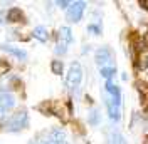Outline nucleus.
<instances>
[{
	"instance_id": "nucleus-1",
	"label": "nucleus",
	"mask_w": 148,
	"mask_h": 144,
	"mask_svg": "<svg viewBox=\"0 0 148 144\" xmlns=\"http://www.w3.org/2000/svg\"><path fill=\"white\" fill-rule=\"evenodd\" d=\"M29 124V116H27V111H18L15 114H12L10 117H7L3 121V131L7 132H18L22 129H25Z\"/></svg>"
},
{
	"instance_id": "nucleus-2",
	"label": "nucleus",
	"mask_w": 148,
	"mask_h": 144,
	"mask_svg": "<svg viewBox=\"0 0 148 144\" xmlns=\"http://www.w3.org/2000/svg\"><path fill=\"white\" fill-rule=\"evenodd\" d=\"M83 81V67L79 62H73L66 74V86L69 90H74Z\"/></svg>"
},
{
	"instance_id": "nucleus-3",
	"label": "nucleus",
	"mask_w": 148,
	"mask_h": 144,
	"mask_svg": "<svg viewBox=\"0 0 148 144\" xmlns=\"http://www.w3.org/2000/svg\"><path fill=\"white\" fill-rule=\"evenodd\" d=\"M73 42V32L69 27H61L57 34V45H56V54H66L67 45Z\"/></svg>"
},
{
	"instance_id": "nucleus-4",
	"label": "nucleus",
	"mask_w": 148,
	"mask_h": 144,
	"mask_svg": "<svg viewBox=\"0 0 148 144\" xmlns=\"http://www.w3.org/2000/svg\"><path fill=\"white\" fill-rule=\"evenodd\" d=\"M86 9V2H73L67 7V20L69 22H79Z\"/></svg>"
},
{
	"instance_id": "nucleus-5",
	"label": "nucleus",
	"mask_w": 148,
	"mask_h": 144,
	"mask_svg": "<svg viewBox=\"0 0 148 144\" xmlns=\"http://www.w3.org/2000/svg\"><path fill=\"white\" fill-rule=\"evenodd\" d=\"M94 60L101 67H110V64L113 62V52H111V49H108V47L98 49L96 55H94Z\"/></svg>"
},
{
	"instance_id": "nucleus-6",
	"label": "nucleus",
	"mask_w": 148,
	"mask_h": 144,
	"mask_svg": "<svg viewBox=\"0 0 148 144\" xmlns=\"http://www.w3.org/2000/svg\"><path fill=\"white\" fill-rule=\"evenodd\" d=\"M106 109H108V116H110L111 121H120V101L108 97L106 99Z\"/></svg>"
},
{
	"instance_id": "nucleus-7",
	"label": "nucleus",
	"mask_w": 148,
	"mask_h": 144,
	"mask_svg": "<svg viewBox=\"0 0 148 144\" xmlns=\"http://www.w3.org/2000/svg\"><path fill=\"white\" fill-rule=\"evenodd\" d=\"M15 106V99L9 92H0V114L7 112Z\"/></svg>"
},
{
	"instance_id": "nucleus-8",
	"label": "nucleus",
	"mask_w": 148,
	"mask_h": 144,
	"mask_svg": "<svg viewBox=\"0 0 148 144\" xmlns=\"http://www.w3.org/2000/svg\"><path fill=\"white\" fill-rule=\"evenodd\" d=\"M5 20H9V22H22L24 20V12L18 9V7H12L5 14Z\"/></svg>"
},
{
	"instance_id": "nucleus-9",
	"label": "nucleus",
	"mask_w": 148,
	"mask_h": 144,
	"mask_svg": "<svg viewBox=\"0 0 148 144\" xmlns=\"http://www.w3.org/2000/svg\"><path fill=\"white\" fill-rule=\"evenodd\" d=\"M2 47V50H5V52H9L12 54L14 57H17L18 60H24L27 54H25V50H22V49H17V47H12V45H0Z\"/></svg>"
},
{
	"instance_id": "nucleus-10",
	"label": "nucleus",
	"mask_w": 148,
	"mask_h": 144,
	"mask_svg": "<svg viewBox=\"0 0 148 144\" xmlns=\"http://www.w3.org/2000/svg\"><path fill=\"white\" fill-rule=\"evenodd\" d=\"M32 35L36 37L39 42H47V40H49V32H47V29L44 27V25H39V27L34 29Z\"/></svg>"
},
{
	"instance_id": "nucleus-11",
	"label": "nucleus",
	"mask_w": 148,
	"mask_h": 144,
	"mask_svg": "<svg viewBox=\"0 0 148 144\" xmlns=\"http://www.w3.org/2000/svg\"><path fill=\"white\" fill-rule=\"evenodd\" d=\"M104 87H106V92L110 94L113 99H116V101L121 99V92H120V89H118V86H114L111 81H106V86H104ZM120 102H121V101H120Z\"/></svg>"
},
{
	"instance_id": "nucleus-12",
	"label": "nucleus",
	"mask_w": 148,
	"mask_h": 144,
	"mask_svg": "<svg viewBox=\"0 0 148 144\" xmlns=\"http://www.w3.org/2000/svg\"><path fill=\"white\" fill-rule=\"evenodd\" d=\"M114 74H116V69H114L113 65H110V67H101V75L106 81H111Z\"/></svg>"
},
{
	"instance_id": "nucleus-13",
	"label": "nucleus",
	"mask_w": 148,
	"mask_h": 144,
	"mask_svg": "<svg viewBox=\"0 0 148 144\" xmlns=\"http://www.w3.org/2000/svg\"><path fill=\"white\" fill-rule=\"evenodd\" d=\"M51 69H52V74L61 75L62 71H64V64H62V60H52L51 62Z\"/></svg>"
},
{
	"instance_id": "nucleus-14",
	"label": "nucleus",
	"mask_w": 148,
	"mask_h": 144,
	"mask_svg": "<svg viewBox=\"0 0 148 144\" xmlns=\"http://www.w3.org/2000/svg\"><path fill=\"white\" fill-rule=\"evenodd\" d=\"M99 121H101V117H99V112L94 109V111H91V114H89V124H92V126H98L99 124Z\"/></svg>"
},
{
	"instance_id": "nucleus-15",
	"label": "nucleus",
	"mask_w": 148,
	"mask_h": 144,
	"mask_svg": "<svg viewBox=\"0 0 148 144\" xmlns=\"http://www.w3.org/2000/svg\"><path fill=\"white\" fill-rule=\"evenodd\" d=\"M110 144H126V141H125V137H123L120 132H113V134H111V143Z\"/></svg>"
},
{
	"instance_id": "nucleus-16",
	"label": "nucleus",
	"mask_w": 148,
	"mask_h": 144,
	"mask_svg": "<svg viewBox=\"0 0 148 144\" xmlns=\"http://www.w3.org/2000/svg\"><path fill=\"white\" fill-rule=\"evenodd\" d=\"M88 32L99 35V34H101V27H99V25H96V24H89V25H88Z\"/></svg>"
},
{
	"instance_id": "nucleus-17",
	"label": "nucleus",
	"mask_w": 148,
	"mask_h": 144,
	"mask_svg": "<svg viewBox=\"0 0 148 144\" xmlns=\"http://www.w3.org/2000/svg\"><path fill=\"white\" fill-rule=\"evenodd\" d=\"M9 69H10L9 62H5V60H2V59H0V75H2V74H5Z\"/></svg>"
},
{
	"instance_id": "nucleus-18",
	"label": "nucleus",
	"mask_w": 148,
	"mask_h": 144,
	"mask_svg": "<svg viewBox=\"0 0 148 144\" xmlns=\"http://www.w3.org/2000/svg\"><path fill=\"white\" fill-rule=\"evenodd\" d=\"M57 5H61V7H67V5H71V3H69V2H57Z\"/></svg>"
},
{
	"instance_id": "nucleus-19",
	"label": "nucleus",
	"mask_w": 148,
	"mask_h": 144,
	"mask_svg": "<svg viewBox=\"0 0 148 144\" xmlns=\"http://www.w3.org/2000/svg\"><path fill=\"white\" fill-rule=\"evenodd\" d=\"M5 20H3V14H0V24H3Z\"/></svg>"
}]
</instances>
